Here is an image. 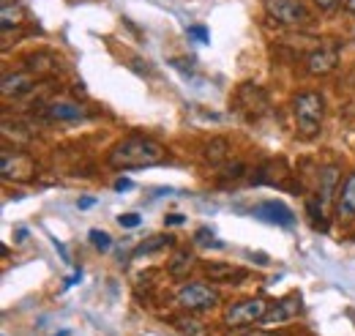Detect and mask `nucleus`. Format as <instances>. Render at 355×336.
<instances>
[{"label":"nucleus","mask_w":355,"mask_h":336,"mask_svg":"<svg viewBox=\"0 0 355 336\" xmlns=\"http://www.w3.org/2000/svg\"><path fill=\"white\" fill-rule=\"evenodd\" d=\"M167 159V148L150 137H126L121 140L110 156H107V165L112 169H145V167H156Z\"/></svg>","instance_id":"obj_1"},{"label":"nucleus","mask_w":355,"mask_h":336,"mask_svg":"<svg viewBox=\"0 0 355 336\" xmlns=\"http://www.w3.org/2000/svg\"><path fill=\"white\" fill-rule=\"evenodd\" d=\"M293 115H295V126L304 137H317L322 128L325 118V99L317 90H304L293 99Z\"/></svg>","instance_id":"obj_2"},{"label":"nucleus","mask_w":355,"mask_h":336,"mask_svg":"<svg viewBox=\"0 0 355 336\" xmlns=\"http://www.w3.org/2000/svg\"><path fill=\"white\" fill-rule=\"evenodd\" d=\"M222 303L219 290L208 287L205 282H189L178 290V306L183 312H211Z\"/></svg>","instance_id":"obj_3"},{"label":"nucleus","mask_w":355,"mask_h":336,"mask_svg":"<svg viewBox=\"0 0 355 336\" xmlns=\"http://www.w3.org/2000/svg\"><path fill=\"white\" fill-rule=\"evenodd\" d=\"M270 303L266 298H243L232 306H227L224 312V323L230 328H243V326H254V323H263V317L268 314Z\"/></svg>","instance_id":"obj_4"},{"label":"nucleus","mask_w":355,"mask_h":336,"mask_svg":"<svg viewBox=\"0 0 355 336\" xmlns=\"http://www.w3.org/2000/svg\"><path fill=\"white\" fill-rule=\"evenodd\" d=\"M266 11L270 19H276L279 25H287V28H298V25L311 22L309 8L304 0H266Z\"/></svg>","instance_id":"obj_5"},{"label":"nucleus","mask_w":355,"mask_h":336,"mask_svg":"<svg viewBox=\"0 0 355 336\" xmlns=\"http://www.w3.org/2000/svg\"><path fill=\"white\" fill-rule=\"evenodd\" d=\"M0 169H3L6 180H28V178H33V159L19 151H3Z\"/></svg>","instance_id":"obj_6"},{"label":"nucleus","mask_w":355,"mask_h":336,"mask_svg":"<svg viewBox=\"0 0 355 336\" xmlns=\"http://www.w3.org/2000/svg\"><path fill=\"white\" fill-rule=\"evenodd\" d=\"M339 66V47L336 44H325L320 49H314L306 58V72L311 77H325Z\"/></svg>","instance_id":"obj_7"},{"label":"nucleus","mask_w":355,"mask_h":336,"mask_svg":"<svg viewBox=\"0 0 355 336\" xmlns=\"http://www.w3.org/2000/svg\"><path fill=\"white\" fill-rule=\"evenodd\" d=\"M298 312H301V298H298V295H284V298H279V301L270 303V309H268V314L263 317L260 326H279V323H287V320L298 317Z\"/></svg>","instance_id":"obj_8"},{"label":"nucleus","mask_w":355,"mask_h":336,"mask_svg":"<svg viewBox=\"0 0 355 336\" xmlns=\"http://www.w3.org/2000/svg\"><path fill=\"white\" fill-rule=\"evenodd\" d=\"M254 216L266 219L270 224H282V227H293V221H295L293 210L287 208L284 203H279V200H266V203H260V205L254 208Z\"/></svg>","instance_id":"obj_9"},{"label":"nucleus","mask_w":355,"mask_h":336,"mask_svg":"<svg viewBox=\"0 0 355 336\" xmlns=\"http://www.w3.org/2000/svg\"><path fill=\"white\" fill-rule=\"evenodd\" d=\"M36 87V74L33 72H17V74H6L3 77V96H25Z\"/></svg>","instance_id":"obj_10"},{"label":"nucleus","mask_w":355,"mask_h":336,"mask_svg":"<svg viewBox=\"0 0 355 336\" xmlns=\"http://www.w3.org/2000/svg\"><path fill=\"white\" fill-rule=\"evenodd\" d=\"M44 115L49 121H83L85 118V107H80L74 101H66V99H58V101L46 104Z\"/></svg>","instance_id":"obj_11"},{"label":"nucleus","mask_w":355,"mask_h":336,"mask_svg":"<svg viewBox=\"0 0 355 336\" xmlns=\"http://www.w3.org/2000/svg\"><path fill=\"white\" fill-rule=\"evenodd\" d=\"M336 216L342 219L355 216V169L345 178V183L336 192Z\"/></svg>","instance_id":"obj_12"},{"label":"nucleus","mask_w":355,"mask_h":336,"mask_svg":"<svg viewBox=\"0 0 355 336\" xmlns=\"http://www.w3.org/2000/svg\"><path fill=\"white\" fill-rule=\"evenodd\" d=\"M205 274H208L214 282H232V279H243V276H246V271H243V268L219 265V262H211V265H205Z\"/></svg>","instance_id":"obj_13"},{"label":"nucleus","mask_w":355,"mask_h":336,"mask_svg":"<svg viewBox=\"0 0 355 336\" xmlns=\"http://www.w3.org/2000/svg\"><path fill=\"white\" fill-rule=\"evenodd\" d=\"M25 63H28V72H33L36 77L52 74V72L58 69L55 58H52V55H44V52H39V55H31V58H25Z\"/></svg>","instance_id":"obj_14"},{"label":"nucleus","mask_w":355,"mask_h":336,"mask_svg":"<svg viewBox=\"0 0 355 336\" xmlns=\"http://www.w3.org/2000/svg\"><path fill=\"white\" fill-rule=\"evenodd\" d=\"M227 156H230V145H227V140H211L208 145H205V162H211V165H224L227 162Z\"/></svg>","instance_id":"obj_15"},{"label":"nucleus","mask_w":355,"mask_h":336,"mask_svg":"<svg viewBox=\"0 0 355 336\" xmlns=\"http://www.w3.org/2000/svg\"><path fill=\"white\" fill-rule=\"evenodd\" d=\"M336 178H339V167H325L320 172V203H328L331 200V194H334V186H336Z\"/></svg>","instance_id":"obj_16"},{"label":"nucleus","mask_w":355,"mask_h":336,"mask_svg":"<svg viewBox=\"0 0 355 336\" xmlns=\"http://www.w3.org/2000/svg\"><path fill=\"white\" fill-rule=\"evenodd\" d=\"M173 326L186 336H208V328L200 320H194V317H178Z\"/></svg>","instance_id":"obj_17"},{"label":"nucleus","mask_w":355,"mask_h":336,"mask_svg":"<svg viewBox=\"0 0 355 336\" xmlns=\"http://www.w3.org/2000/svg\"><path fill=\"white\" fill-rule=\"evenodd\" d=\"M191 265H194V257H191V252H178L175 257H173V262H170V274L173 276H186L189 271H191Z\"/></svg>","instance_id":"obj_18"},{"label":"nucleus","mask_w":355,"mask_h":336,"mask_svg":"<svg viewBox=\"0 0 355 336\" xmlns=\"http://www.w3.org/2000/svg\"><path fill=\"white\" fill-rule=\"evenodd\" d=\"M170 244H173L170 235H153V238H148L145 244H139V246L134 249V254H153V252H159V249H167Z\"/></svg>","instance_id":"obj_19"},{"label":"nucleus","mask_w":355,"mask_h":336,"mask_svg":"<svg viewBox=\"0 0 355 336\" xmlns=\"http://www.w3.org/2000/svg\"><path fill=\"white\" fill-rule=\"evenodd\" d=\"M88 238L98 252H110V249H112V238H110V233H104V230H90Z\"/></svg>","instance_id":"obj_20"},{"label":"nucleus","mask_w":355,"mask_h":336,"mask_svg":"<svg viewBox=\"0 0 355 336\" xmlns=\"http://www.w3.org/2000/svg\"><path fill=\"white\" fill-rule=\"evenodd\" d=\"M139 219H142L139 213H121V216H118V224L132 230V227H137V224H139Z\"/></svg>","instance_id":"obj_21"},{"label":"nucleus","mask_w":355,"mask_h":336,"mask_svg":"<svg viewBox=\"0 0 355 336\" xmlns=\"http://www.w3.org/2000/svg\"><path fill=\"white\" fill-rule=\"evenodd\" d=\"M194 241H197V244H200V246H208V244H211V241H214V233H211V230H208V227H200V230H197V233H194Z\"/></svg>","instance_id":"obj_22"},{"label":"nucleus","mask_w":355,"mask_h":336,"mask_svg":"<svg viewBox=\"0 0 355 336\" xmlns=\"http://www.w3.org/2000/svg\"><path fill=\"white\" fill-rule=\"evenodd\" d=\"M314 3H317L320 11H336L342 6V0H314Z\"/></svg>","instance_id":"obj_23"},{"label":"nucleus","mask_w":355,"mask_h":336,"mask_svg":"<svg viewBox=\"0 0 355 336\" xmlns=\"http://www.w3.org/2000/svg\"><path fill=\"white\" fill-rule=\"evenodd\" d=\"M183 221H186L183 213H167V216H164V224H167V227H178V224H183Z\"/></svg>","instance_id":"obj_24"},{"label":"nucleus","mask_w":355,"mask_h":336,"mask_svg":"<svg viewBox=\"0 0 355 336\" xmlns=\"http://www.w3.org/2000/svg\"><path fill=\"white\" fill-rule=\"evenodd\" d=\"M189 36H194V39H200L202 44L211 42V36H208V31L205 28H189Z\"/></svg>","instance_id":"obj_25"},{"label":"nucleus","mask_w":355,"mask_h":336,"mask_svg":"<svg viewBox=\"0 0 355 336\" xmlns=\"http://www.w3.org/2000/svg\"><path fill=\"white\" fill-rule=\"evenodd\" d=\"M132 186L134 183L129 180V178H118V180H115V189H118V192H129Z\"/></svg>","instance_id":"obj_26"},{"label":"nucleus","mask_w":355,"mask_h":336,"mask_svg":"<svg viewBox=\"0 0 355 336\" xmlns=\"http://www.w3.org/2000/svg\"><path fill=\"white\" fill-rule=\"evenodd\" d=\"M238 336H284V334H273V331H243Z\"/></svg>","instance_id":"obj_27"},{"label":"nucleus","mask_w":355,"mask_h":336,"mask_svg":"<svg viewBox=\"0 0 355 336\" xmlns=\"http://www.w3.org/2000/svg\"><path fill=\"white\" fill-rule=\"evenodd\" d=\"M80 279H83V274H80V271H77V274H74V276H71V279H66V287H71V285H77V282H80Z\"/></svg>","instance_id":"obj_28"},{"label":"nucleus","mask_w":355,"mask_h":336,"mask_svg":"<svg viewBox=\"0 0 355 336\" xmlns=\"http://www.w3.org/2000/svg\"><path fill=\"white\" fill-rule=\"evenodd\" d=\"M93 203H96V200H93V197H85V200H80V208H90V205H93Z\"/></svg>","instance_id":"obj_29"},{"label":"nucleus","mask_w":355,"mask_h":336,"mask_svg":"<svg viewBox=\"0 0 355 336\" xmlns=\"http://www.w3.org/2000/svg\"><path fill=\"white\" fill-rule=\"evenodd\" d=\"M345 6H347V11H350V14H355V0H345Z\"/></svg>","instance_id":"obj_30"}]
</instances>
